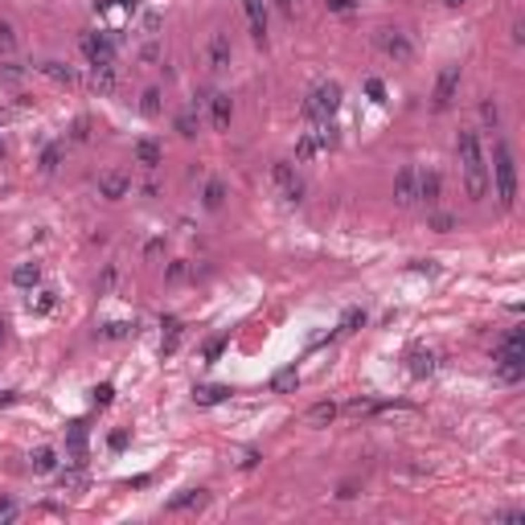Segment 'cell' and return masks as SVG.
Segmentation results:
<instances>
[{
    "label": "cell",
    "mask_w": 525,
    "mask_h": 525,
    "mask_svg": "<svg viewBox=\"0 0 525 525\" xmlns=\"http://www.w3.org/2000/svg\"><path fill=\"white\" fill-rule=\"evenodd\" d=\"M165 279H168V284L189 279V262H185V259H172V262H168V271H165Z\"/></svg>",
    "instance_id": "cell-36"
},
{
    "label": "cell",
    "mask_w": 525,
    "mask_h": 525,
    "mask_svg": "<svg viewBox=\"0 0 525 525\" xmlns=\"http://www.w3.org/2000/svg\"><path fill=\"white\" fill-rule=\"evenodd\" d=\"M365 91H369V99H378V103L386 99V87L378 82V78H369V82H365Z\"/></svg>",
    "instance_id": "cell-44"
},
{
    "label": "cell",
    "mask_w": 525,
    "mask_h": 525,
    "mask_svg": "<svg viewBox=\"0 0 525 525\" xmlns=\"http://www.w3.org/2000/svg\"><path fill=\"white\" fill-rule=\"evenodd\" d=\"M427 226L443 234V230H452V226H455V217H452V214H431V217H427Z\"/></svg>",
    "instance_id": "cell-40"
},
{
    "label": "cell",
    "mask_w": 525,
    "mask_h": 525,
    "mask_svg": "<svg viewBox=\"0 0 525 525\" xmlns=\"http://www.w3.org/2000/svg\"><path fill=\"white\" fill-rule=\"evenodd\" d=\"M333 419H336V406L333 403H316L308 410V423H312V427H329Z\"/></svg>",
    "instance_id": "cell-27"
},
{
    "label": "cell",
    "mask_w": 525,
    "mask_h": 525,
    "mask_svg": "<svg viewBox=\"0 0 525 525\" xmlns=\"http://www.w3.org/2000/svg\"><path fill=\"white\" fill-rule=\"evenodd\" d=\"M271 181L279 185V193H284V201H300V197H304V181L296 177V168H291V160H275V165H271Z\"/></svg>",
    "instance_id": "cell-8"
},
{
    "label": "cell",
    "mask_w": 525,
    "mask_h": 525,
    "mask_svg": "<svg viewBox=\"0 0 525 525\" xmlns=\"http://www.w3.org/2000/svg\"><path fill=\"white\" fill-rule=\"evenodd\" d=\"M17 513H21V509H17V501L0 497V525H4V521H17Z\"/></svg>",
    "instance_id": "cell-41"
},
{
    "label": "cell",
    "mask_w": 525,
    "mask_h": 525,
    "mask_svg": "<svg viewBox=\"0 0 525 525\" xmlns=\"http://www.w3.org/2000/svg\"><path fill=\"white\" fill-rule=\"evenodd\" d=\"M336 107H341V87H336V82H320L308 95V103H304V115L316 120V123H324V120L336 115Z\"/></svg>",
    "instance_id": "cell-4"
},
{
    "label": "cell",
    "mask_w": 525,
    "mask_h": 525,
    "mask_svg": "<svg viewBox=\"0 0 525 525\" xmlns=\"http://www.w3.org/2000/svg\"><path fill=\"white\" fill-rule=\"evenodd\" d=\"M13 49H17V29L0 21V53H13Z\"/></svg>",
    "instance_id": "cell-37"
},
{
    "label": "cell",
    "mask_w": 525,
    "mask_h": 525,
    "mask_svg": "<svg viewBox=\"0 0 525 525\" xmlns=\"http://www.w3.org/2000/svg\"><path fill=\"white\" fill-rule=\"evenodd\" d=\"M70 455L74 464H82V455H87V427L82 423H70Z\"/></svg>",
    "instance_id": "cell-26"
},
{
    "label": "cell",
    "mask_w": 525,
    "mask_h": 525,
    "mask_svg": "<svg viewBox=\"0 0 525 525\" xmlns=\"http://www.w3.org/2000/svg\"><path fill=\"white\" fill-rule=\"evenodd\" d=\"M455 91H460V66H443V74L435 78L431 107H435V111H448V107L455 103Z\"/></svg>",
    "instance_id": "cell-7"
},
{
    "label": "cell",
    "mask_w": 525,
    "mask_h": 525,
    "mask_svg": "<svg viewBox=\"0 0 525 525\" xmlns=\"http://www.w3.org/2000/svg\"><path fill=\"white\" fill-rule=\"evenodd\" d=\"M8 341V324H4V316H0V345Z\"/></svg>",
    "instance_id": "cell-49"
},
{
    "label": "cell",
    "mask_w": 525,
    "mask_h": 525,
    "mask_svg": "<svg viewBox=\"0 0 525 525\" xmlns=\"http://www.w3.org/2000/svg\"><path fill=\"white\" fill-rule=\"evenodd\" d=\"M95 91H103V95L115 91V66H99L95 70Z\"/></svg>",
    "instance_id": "cell-30"
},
{
    "label": "cell",
    "mask_w": 525,
    "mask_h": 525,
    "mask_svg": "<svg viewBox=\"0 0 525 525\" xmlns=\"http://www.w3.org/2000/svg\"><path fill=\"white\" fill-rule=\"evenodd\" d=\"M58 165H62V144H49L42 152V172H53Z\"/></svg>",
    "instance_id": "cell-35"
},
{
    "label": "cell",
    "mask_w": 525,
    "mask_h": 525,
    "mask_svg": "<svg viewBox=\"0 0 525 525\" xmlns=\"http://www.w3.org/2000/svg\"><path fill=\"white\" fill-rule=\"evenodd\" d=\"M415 197H419V168L406 165L398 177H394V205H415Z\"/></svg>",
    "instance_id": "cell-11"
},
{
    "label": "cell",
    "mask_w": 525,
    "mask_h": 525,
    "mask_svg": "<svg viewBox=\"0 0 525 525\" xmlns=\"http://www.w3.org/2000/svg\"><path fill=\"white\" fill-rule=\"evenodd\" d=\"M230 58H234L230 37L217 29L214 37H210V46H205V62H210V70H214V74H222V70H230Z\"/></svg>",
    "instance_id": "cell-10"
},
{
    "label": "cell",
    "mask_w": 525,
    "mask_h": 525,
    "mask_svg": "<svg viewBox=\"0 0 525 525\" xmlns=\"http://www.w3.org/2000/svg\"><path fill=\"white\" fill-rule=\"evenodd\" d=\"M222 349H226V336H214V341H205L201 353H205V361H217V358H222Z\"/></svg>",
    "instance_id": "cell-38"
},
{
    "label": "cell",
    "mask_w": 525,
    "mask_h": 525,
    "mask_svg": "<svg viewBox=\"0 0 525 525\" xmlns=\"http://www.w3.org/2000/svg\"><path fill=\"white\" fill-rule=\"evenodd\" d=\"M78 46H82V53H87V62L91 66H115V46H111V37L107 33H82L78 37Z\"/></svg>",
    "instance_id": "cell-5"
},
{
    "label": "cell",
    "mask_w": 525,
    "mask_h": 525,
    "mask_svg": "<svg viewBox=\"0 0 525 525\" xmlns=\"http://www.w3.org/2000/svg\"><path fill=\"white\" fill-rule=\"evenodd\" d=\"M333 13H353V0H329Z\"/></svg>",
    "instance_id": "cell-46"
},
{
    "label": "cell",
    "mask_w": 525,
    "mask_h": 525,
    "mask_svg": "<svg viewBox=\"0 0 525 525\" xmlns=\"http://www.w3.org/2000/svg\"><path fill=\"white\" fill-rule=\"evenodd\" d=\"M201 205H205V210H222V205H226V185H222V181H205Z\"/></svg>",
    "instance_id": "cell-22"
},
{
    "label": "cell",
    "mask_w": 525,
    "mask_h": 525,
    "mask_svg": "<svg viewBox=\"0 0 525 525\" xmlns=\"http://www.w3.org/2000/svg\"><path fill=\"white\" fill-rule=\"evenodd\" d=\"M53 308H58V291H37V300H29L33 316H49Z\"/></svg>",
    "instance_id": "cell-28"
},
{
    "label": "cell",
    "mask_w": 525,
    "mask_h": 525,
    "mask_svg": "<svg viewBox=\"0 0 525 525\" xmlns=\"http://www.w3.org/2000/svg\"><path fill=\"white\" fill-rule=\"evenodd\" d=\"M42 74L53 78V82H62V87H78V74L70 66H62V62H42Z\"/></svg>",
    "instance_id": "cell-20"
},
{
    "label": "cell",
    "mask_w": 525,
    "mask_h": 525,
    "mask_svg": "<svg viewBox=\"0 0 525 525\" xmlns=\"http://www.w3.org/2000/svg\"><path fill=\"white\" fill-rule=\"evenodd\" d=\"M111 398H115V386H107V382L95 386V406H107Z\"/></svg>",
    "instance_id": "cell-42"
},
{
    "label": "cell",
    "mask_w": 525,
    "mask_h": 525,
    "mask_svg": "<svg viewBox=\"0 0 525 525\" xmlns=\"http://www.w3.org/2000/svg\"><path fill=\"white\" fill-rule=\"evenodd\" d=\"M0 156H4V144H0Z\"/></svg>",
    "instance_id": "cell-51"
},
{
    "label": "cell",
    "mask_w": 525,
    "mask_h": 525,
    "mask_svg": "<svg viewBox=\"0 0 525 525\" xmlns=\"http://www.w3.org/2000/svg\"><path fill=\"white\" fill-rule=\"evenodd\" d=\"M127 193H132V177H127V172L111 168V172H103V177H99V197L120 201V197H127Z\"/></svg>",
    "instance_id": "cell-12"
},
{
    "label": "cell",
    "mask_w": 525,
    "mask_h": 525,
    "mask_svg": "<svg viewBox=\"0 0 525 525\" xmlns=\"http://www.w3.org/2000/svg\"><path fill=\"white\" fill-rule=\"evenodd\" d=\"M242 8H246V21H251V37H255V46H267V8H262V0H242Z\"/></svg>",
    "instance_id": "cell-15"
},
{
    "label": "cell",
    "mask_w": 525,
    "mask_h": 525,
    "mask_svg": "<svg viewBox=\"0 0 525 525\" xmlns=\"http://www.w3.org/2000/svg\"><path fill=\"white\" fill-rule=\"evenodd\" d=\"M410 374H415V378H431V374H435V353H423V349L410 353Z\"/></svg>",
    "instance_id": "cell-24"
},
{
    "label": "cell",
    "mask_w": 525,
    "mask_h": 525,
    "mask_svg": "<svg viewBox=\"0 0 525 525\" xmlns=\"http://www.w3.org/2000/svg\"><path fill=\"white\" fill-rule=\"evenodd\" d=\"M296 386H300V374H296V365H291V369H279V374L271 378V390H275V394H291Z\"/></svg>",
    "instance_id": "cell-25"
},
{
    "label": "cell",
    "mask_w": 525,
    "mask_h": 525,
    "mask_svg": "<svg viewBox=\"0 0 525 525\" xmlns=\"http://www.w3.org/2000/svg\"><path fill=\"white\" fill-rule=\"evenodd\" d=\"M275 4H279V13H284V17H291V0H275Z\"/></svg>",
    "instance_id": "cell-48"
},
{
    "label": "cell",
    "mask_w": 525,
    "mask_h": 525,
    "mask_svg": "<svg viewBox=\"0 0 525 525\" xmlns=\"http://www.w3.org/2000/svg\"><path fill=\"white\" fill-rule=\"evenodd\" d=\"M197 127H201L197 111H181V115H177V132H181L185 140H193V136H197Z\"/></svg>",
    "instance_id": "cell-29"
},
{
    "label": "cell",
    "mask_w": 525,
    "mask_h": 525,
    "mask_svg": "<svg viewBox=\"0 0 525 525\" xmlns=\"http://www.w3.org/2000/svg\"><path fill=\"white\" fill-rule=\"evenodd\" d=\"M439 193H443V177H439L435 168L419 172V197H415V201H423L427 210H435V205H439Z\"/></svg>",
    "instance_id": "cell-13"
},
{
    "label": "cell",
    "mask_w": 525,
    "mask_h": 525,
    "mask_svg": "<svg viewBox=\"0 0 525 525\" xmlns=\"http://www.w3.org/2000/svg\"><path fill=\"white\" fill-rule=\"evenodd\" d=\"M127 333H132V324H127V320H111V324H103V329H99V336H107V341H123Z\"/></svg>",
    "instance_id": "cell-33"
},
{
    "label": "cell",
    "mask_w": 525,
    "mask_h": 525,
    "mask_svg": "<svg viewBox=\"0 0 525 525\" xmlns=\"http://www.w3.org/2000/svg\"><path fill=\"white\" fill-rule=\"evenodd\" d=\"M205 501H210L205 488H189V493H181V497H172L165 509L168 513H193V509H205Z\"/></svg>",
    "instance_id": "cell-16"
},
{
    "label": "cell",
    "mask_w": 525,
    "mask_h": 525,
    "mask_svg": "<svg viewBox=\"0 0 525 525\" xmlns=\"http://www.w3.org/2000/svg\"><path fill=\"white\" fill-rule=\"evenodd\" d=\"M443 4H448V8H460V4H468V0H443Z\"/></svg>",
    "instance_id": "cell-50"
},
{
    "label": "cell",
    "mask_w": 525,
    "mask_h": 525,
    "mask_svg": "<svg viewBox=\"0 0 525 525\" xmlns=\"http://www.w3.org/2000/svg\"><path fill=\"white\" fill-rule=\"evenodd\" d=\"M361 324H365V312L361 308H349L345 316H341V333H358Z\"/></svg>",
    "instance_id": "cell-34"
},
{
    "label": "cell",
    "mask_w": 525,
    "mask_h": 525,
    "mask_svg": "<svg viewBox=\"0 0 525 525\" xmlns=\"http://www.w3.org/2000/svg\"><path fill=\"white\" fill-rule=\"evenodd\" d=\"M480 115H484V123H488V127H497V120H501V111H497V103H493V99H484V103H480Z\"/></svg>",
    "instance_id": "cell-39"
},
{
    "label": "cell",
    "mask_w": 525,
    "mask_h": 525,
    "mask_svg": "<svg viewBox=\"0 0 525 525\" xmlns=\"http://www.w3.org/2000/svg\"><path fill=\"white\" fill-rule=\"evenodd\" d=\"M210 120H214L217 132H230V120H234V103L226 91H214L210 95Z\"/></svg>",
    "instance_id": "cell-14"
},
{
    "label": "cell",
    "mask_w": 525,
    "mask_h": 525,
    "mask_svg": "<svg viewBox=\"0 0 525 525\" xmlns=\"http://www.w3.org/2000/svg\"><path fill=\"white\" fill-rule=\"evenodd\" d=\"M455 152H460V168H464V189L472 201H480L488 193V165H484V152H480V136L464 127L455 136Z\"/></svg>",
    "instance_id": "cell-1"
},
{
    "label": "cell",
    "mask_w": 525,
    "mask_h": 525,
    "mask_svg": "<svg viewBox=\"0 0 525 525\" xmlns=\"http://www.w3.org/2000/svg\"><path fill=\"white\" fill-rule=\"evenodd\" d=\"M13 284H17V287H29V291H33V287L42 284V267H37V262H21V267L13 271Z\"/></svg>",
    "instance_id": "cell-21"
},
{
    "label": "cell",
    "mask_w": 525,
    "mask_h": 525,
    "mask_svg": "<svg viewBox=\"0 0 525 525\" xmlns=\"http://www.w3.org/2000/svg\"><path fill=\"white\" fill-rule=\"evenodd\" d=\"M136 160H140L144 168H156L160 160H165V152H160L156 140H136Z\"/></svg>",
    "instance_id": "cell-18"
},
{
    "label": "cell",
    "mask_w": 525,
    "mask_h": 525,
    "mask_svg": "<svg viewBox=\"0 0 525 525\" xmlns=\"http://www.w3.org/2000/svg\"><path fill=\"white\" fill-rule=\"evenodd\" d=\"M140 111L144 115H160V91H156V87H148L140 95Z\"/></svg>",
    "instance_id": "cell-32"
},
{
    "label": "cell",
    "mask_w": 525,
    "mask_h": 525,
    "mask_svg": "<svg viewBox=\"0 0 525 525\" xmlns=\"http://www.w3.org/2000/svg\"><path fill=\"white\" fill-rule=\"evenodd\" d=\"M378 46H382V53L390 62H398V66H406V62L415 58V46H410V37H406L403 29H378Z\"/></svg>",
    "instance_id": "cell-6"
},
{
    "label": "cell",
    "mask_w": 525,
    "mask_h": 525,
    "mask_svg": "<svg viewBox=\"0 0 525 525\" xmlns=\"http://www.w3.org/2000/svg\"><path fill=\"white\" fill-rule=\"evenodd\" d=\"M123 448H127V431H115L111 435V452H123Z\"/></svg>",
    "instance_id": "cell-45"
},
{
    "label": "cell",
    "mask_w": 525,
    "mask_h": 525,
    "mask_svg": "<svg viewBox=\"0 0 525 525\" xmlns=\"http://www.w3.org/2000/svg\"><path fill=\"white\" fill-rule=\"evenodd\" d=\"M95 13L111 29H123V25L132 21V13H136V0H95Z\"/></svg>",
    "instance_id": "cell-9"
},
{
    "label": "cell",
    "mask_w": 525,
    "mask_h": 525,
    "mask_svg": "<svg viewBox=\"0 0 525 525\" xmlns=\"http://www.w3.org/2000/svg\"><path fill=\"white\" fill-rule=\"evenodd\" d=\"M74 140H91V120L82 115V120H74V132H70Z\"/></svg>",
    "instance_id": "cell-43"
},
{
    "label": "cell",
    "mask_w": 525,
    "mask_h": 525,
    "mask_svg": "<svg viewBox=\"0 0 525 525\" xmlns=\"http://www.w3.org/2000/svg\"><path fill=\"white\" fill-rule=\"evenodd\" d=\"M493 361H497L501 382H521L525 378V333L521 329H509V333H505V341L497 345Z\"/></svg>",
    "instance_id": "cell-2"
},
{
    "label": "cell",
    "mask_w": 525,
    "mask_h": 525,
    "mask_svg": "<svg viewBox=\"0 0 525 525\" xmlns=\"http://www.w3.org/2000/svg\"><path fill=\"white\" fill-rule=\"evenodd\" d=\"M160 329H165V336H160V353H165V358H172V353H177V345H181V320H177V316H165V320H160Z\"/></svg>",
    "instance_id": "cell-17"
},
{
    "label": "cell",
    "mask_w": 525,
    "mask_h": 525,
    "mask_svg": "<svg viewBox=\"0 0 525 525\" xmlns=\"http://www.w3.org/2000/svg\"><path fill=\"white\" fill-rule=\"evenodd\" d=\"M193 398H197V406H217L230 398V386H197Z\"/></svg>",
    "instance_id": "cell-19"
},
{
    "label": "cell",
    "mask_w": 525,
    "mask_h": 525,
    "mask_svg": "<svg viewBox=\"0 0 525 525\" xmlns=\"http://www.w3.org/2000/svg\"><path fill=\"white\" fill-rule=\"evenodd\" d=\"M53 468H58V452H53V448H37V452H33V472H37V476H49Z\"/></svg>",
    "instance_id": "cell-23"
},
{
    "label": "cell",
    "mask_w": 525,
    "mask_h": 525,
    "mask_svg": "<svg viewBox=\"0 0 525 525\" xmlns=\"http://www.w3.org/2000/svg\"><path fill=\"white\" fill-rule=\"evenodd\" d=\"M493 177H497L501 210H513V201H517V165H513V152H509L505 140H497V148H493Z\"/></svg>",
    "instance_id": "cell-3"
},
{
    "label": "cell",
    "mask_w": 525,
    "mask_h": 525,
    "mask_svg": "<svg viewBox=\"0 0 525 525\" xmlns=\"http://www.w3.org/2000/svg\"><path fill=\"white\" fill-rule=\"evenodd\" d=\"M513 42H517V46L525 42V25L521 21H513Z\"/></svg>",
    "instance_id": "cell-47"
},
{
    "label": "cell",
    "mask_w": 525,
    "mask_h": 525,
    "mask_svg": "<svg viewBox=\"0 0 525 525\" xmlns=\"http://www.w3.org/2000/svg\"><path fill=\"white\" fill-rule=\"evenodd\" d=\"M316 152H320L316 136H312V132H304V136H300V144H296V160H312Z\"/></svg>",
    "instance_id": "cell-31"
}]
</instances>
